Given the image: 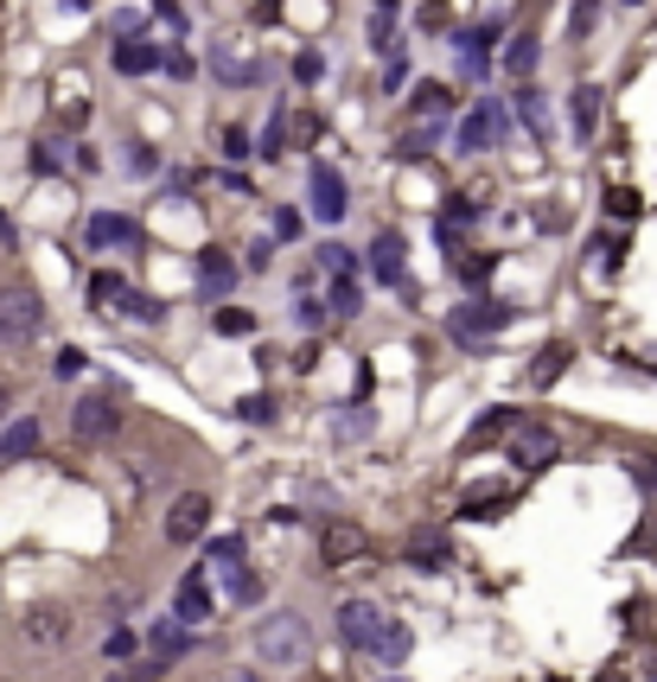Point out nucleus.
Segmentation results:
<instances>
[{
	"mask_svg": "<svg viewBox=\"0 0 657 682\" xmlns=\"http://www.w3.org/2000/svg\"><path fill=\"white\" fill-rule=\"evenodd\" d=\"M255 651L269 663H294L306 658V619L294 612H275V619H262V632H255Z\"/></svg>",
	"mask_w": 657,
	"mask_h": 682,
	"instance_id": "1",
	"label": "nucleus"
},
{
	"mask_svg": "<svg viewBox=\"0 0 657 682\" xmlns=\"http://www.w3.org/2000/svg\"><path fill=\"white\" fill-rule=\"evenodd\" d=\"M39 326H46V306H39V294H32V287H7V294H0V338L26 345Z\"/></svg>",
	"mask_w": 657,
	"mask_h": 682,
	"instance_id": "2",
	"label": "nucleus"
},
{
	"mask_svg": "<svg viewBox=\"0 0 657 682\" xmlns=\"http://www.w3.org/2000/svg\"><path fill=\"white\" fill-rule=\"evenodd\" d=\"M505 440H511V466H517V472H543V466H556V434L543 428V421H517Z\"/></svg>",
	"mask_w": 657,
	"mask_h": 682,
	"instance_id": "3",
	"label": "nucleus"
},
{
	"mask_svg": "<svg viewBox=\"0 0 657 682\" xmlns=\"http://www.w3.org/2000/svg\"><path fill=\"white\" fill-rule=\"evenodd\" d=\"M505 128H511V115H505V102H473L466 109V122H459V153H485L492 141H505Z\"/></svg>",
	"mask_w": 657,
	"mask_h": 682,
	"instance_id": "4",
	"label": "nucleus"
},
{
	"mask_svg": "<svg viewBox=\"0 0 657 682\" xmlns=\"http://www.w3.org/2000/svg\"><path fill=\"white\" fill-rule=\"evenodd\" d=\"M505 306H459V313H447V332H454L459 345H485V338H498V332H505Z\"/></svg>",
	"mask_w": 657,
	"mask_h": 682,
	"instance_id": "5",
	"label": "nucleus"
},
{
	"mask_svg": "<svg viewBox=\"0 0 657 682\" xmlns=\"http://www.w3.org/2000/svg\"><path fill=\"white\" fill-rule=\"evenodd\" d=\"M71 428H77V440H109V434L122 428V403H115V396H83L71 415Z\"/></svg>",
	"mask_w": 657,
	"mask_h": 682,
	"instance_id": "6",
	"label": "nucleus"
},
{
	"mask_svg": "<svg viewBox=\"0 0 657 682\" xmlns=\"http://www.w3.org/2000/svg\"><path fill=\"white\" fill-rule=\"evenodd\" d=\"M204 530H211V498H204V491L173 498V510H166V536H173V542H199Z\"/></svg>",
	"mask_w": 657,
	"mask_h": 682,
	"instance_id": "7",
	"label": "nucleus"
},
{
	"mask_svg": "<svg viewBox=\"0 0 657 682\" xmlns=\"http://www.w3.org/2000/svg\"><path fill=\"white\" fill-rule=\"evenodd\" d=\"M377 632H383V612L371 607V600H345V607H338V638H345L352 651H371Z\"/></svg>",
	"mask_w": 657,
	"mask_h": 682,
	"instance_id": "8",
	"label": "nucleus"
},
{
	"mask_svg": "<svg viewBox=\"0 0 657 682\" xmlns=\"http://www.w3.org/2000/svg\"><path fill=\"white\" fill-rule=\"evenodd\" d=\"M313 217L320 224H345V179L332 173L326 160L313 166Z\"/></svg>",
	"mask_w": 657,
	"mask_h": 682,
	"instance_id": "9",
	"label": "nucleus"
},
{
	"mask_svg": "<svg viewBox=\"0 0 657 682\" xmlns=\"http://www.w3.org/2000/svg\"><path fill=\"white\" fill-rule=\"evenodd\" d=\"M320 556H326L332 568L357 561V556H364V530H357V523H326V536H320Z\"/></svg>",
	"mask_w": 657,
	"mask_h": 682,
	"instance_id": "10",
	"label": "nucleus"
},
{
	"mask_svg": "<svg viewBox=\"0 0 657 682\" xmlns=\"http://www.w3.org/2000/svg\"><path fill=\"white\" fill-rule=\"evenodd\" d=\"M403 262H408L403 236H396V230H383L377 243H371V275H377V281H390V287H396V281H403Z\"/></svg>",
	"mask_w": 657,
	"mask_h": 682,
	"instance_id": "11",
	"label": "nucleus"
},
{
	"mask_svg": "<svg viewBox=\"0 0 657 682\" xmlns=\"http://www.w3.org/2000/svg\"><path fill=\"white\" fill-rule=\"evenodd\" d=\"M173 619H185V625H192V619H211V581H204V568H192V574H185V581H179V600H173Z\"/></svg>",
	"mask_w": 657,
	"mask_h": 682,
	"instance_id": "12",
	"label": "nucleus"
},
{
	"mask_svg": "<svg viewBox=\"0 0 657 682\" xmlns=\"http://www.w3.org/2000/svg\"><path fill=\"white\" fill-rule=\"evenodd\" d=\"M230 287H236V262H230L224 250H204L199 255V294L218 301V294H230Z\"/></svg>",
	"mask_w": 657,
	"mask_h": 682,
	"instance_id": "13",
	"label": "nucleus"
},
{
	"mask_svg": "<svg viewBox=\"0 0 657 682\" xmlns=\"http://www.w3.org/2000/svg\"><path fill=\"white\" fill-rule=\"evenodd\" d=\"M26 638H32V644H64V638H71V619L58 607H32L26 612Z\"/></svg>",
	"mask_w": 657,
	"mask_h": 682,
	"instance_id": "14",
	"label": "nucleus"
},
{
	"mask_svg": "<svg viewBox=\"0 0 657 682\" xmlns=\"http://www.w3.org/2000/svg\"><path fill=\"white\" fill-rule=\"evenodd\" d=\"M115 71L122 77H148V71H160V51H153L148 39H122V45H115Z\"/></svg>",
	"mask_w": 657,
	"mask_h": 682,
	"instance_id": "15",
	"label": "nucleus"
},
{
	"mask_svg": "<svg viewBox=\"0 0 657 682\" xmlns=\"http://www.w3.org/2000/svg\"><path fill=\"white\" fill-rule=\"evenodd\" d=\"M141 230L128 224V217H115V211H102V217H90V243L97 250H115V243H134Z\"/></svg>",
	"mask_w": 657,
	"mask_h": 682,
	"instance_id": "16",
	"label": "nucleus"
},
{
	"mask_svg": "<svg viewBox=\"0 0 657 682\" xmlns=\"http://www.w3.org/2000/svg\"><path fill=\"white\" fill-rule=\"evenodd\" d=\"M536 58H543L536 32H511V45H505V71H511V77H530V71H536Z\"/></svg>",
	"mask_w": 657,
	"mask_h": 682,
	"instance_id": "17",
	"label": "nucleus"
},
{
	"mask_svg": "<svg viewBox=\"0 0 657 682\" xmlns=\"http://www.w3.org/2000/svg\"><path fill=\"white\" fill-rule=\"evenodd\" d=\"M26 454H39V421H13V428L0 434V459H7V466Z\"/></svg>",
	"mask_w": 657,
	"mask_h": 682,
	"instance_id": "18",
	"label": "nucleus"
},
{
	"mask_svg": "<svg viewBox=\"0 0 657 682\" xmlns=\"http://www.w3.org/2000/svg\"><path fill=\"white\" fill-rule=\"evenodd\" d=\"M408 561H415V568H447V542H441V530H415L408 536Z\"/></svg>",
	"mask_w": 657,
	"mask_h": 682,
	"instance_id": "19",
	"label": "nucleus"
},
{
	"mask_svg": "<svg viewBox=\"0 0 657 682\" xmlns=\"http://www.w3.org/2000/svg\"><path fill=\"white\" fill-rule=\"evenodd\" d=\"M148 644H153V663H173L179 651H185V625H179V619H160L148 632Z\"/></svg>",
	"mask_w": 657,
	"mask_h": 682,
	"instance_id": "20",
	"label": "nucleus"
},
{
	"mask_svg": "<svg viewBox=\"0 0 657 682\" xmlns=\"http://www.w3.org/2000/svg\"><path fill=\"white\" fill-rule=\"evenodd\" d=\"M371 651H377V658L390 663V670H396V663L408 658V625H396V619H383V632H377V644H371Z\"/></svg>",
	"mask_w": 657,
	"mask_h": 682,
	"instance_id": "21",
	"label": "nucleus"
},
{
	"mask_svg": "<svg viewBox=\"0 0 657 682\" xmlns=\"http://www.w3.org/2000/svg\"><path fill=\"white\" fill-rule=\"evenodd\" d=\"M459 58H466L473 77H485V64H492V32H459Z\"/></svg>",
	"mask_w": 657,
	"mask_h": 682,
	"instance_id": "22",
	"label": "nucleus"
},
{
	"mask_svg": "<svg viewBox=\"0 0 657 682\" xmlns=\"http://www.w3.org/2000/svg\"><path fill=\"white\" fill-rule=\"evenodd\" d=\"M594 115H600V90H594V83H582V90H575V134H594Z\"/></svg>",
	"mask_w": 657,
	"mask_h": 682,
	"instance_id": "23",
	"label": "nucleus"
},
{
	"mask_svg": "<svg viewBox=\"0 0 657 682\" xmlns=\"http://www.w3.org/2000/svg\"><path fill=\"white\" fill-rule=\"evenodd\" d=\"M408 109H415V115H441V109H454V102H447V83H422V90L408 96Z\"/></svg>",
	"mask_w": 657,
	"mask_h": 682,
	"instance_id": "24",
	"label": "nucleus"
},
{
	"mask_svg": "<svg viewBox=\"0 0 657 682\" xmlns=\"http://www.w3.org/2000/svg\"><path fill=\"white\" fill-rule=\"evenodd\" d=\"M562 364H568V345H549V352L530 364V383H556V377H562Z\"/></svg>",
	"mask_w": 657,
	"mask_h": 682,
	"instance_id": "25",
	"label": "nucleus"
},
{
	"mask_svg": "<svg viewBox=\"0 0 657 682\" xmlns=\"http://www.w3.org/2000/svg\"><path fill=\"white\" fill-rule=\"evenodd\" d=\"M218 332H224V338H250V332H255V313H243V306H224V313H218Z\"/></svg>",
	"mask_w": 657,
	"mask_h": 682,
	"instance_id": "26",
	"label": "nucleus"
},
{
	"mask_svg": "<svg viewBox=\"0 0 657 682\" xmlns=\"http://www.w3.org/2000/svg\"><path fill=\"white\" fill-rule=\"evenodd\" d=\"M90 301H97V306H128V287L115 275H97V281H90Z\"/></svg>",
	"mask_w": 657,
	"mask_h": 682,
	"instance_id": "27",
	"label": "nucleus"
},
{
	"mask_svg": "<svg viewBox=\"0 0 657 682\" xmlns=\"http://www.w3.org/2000/svg\"><path fill=\"white\" fill-rule=\"evenodd\" d=\"M357 306H364V294H357V281H352V275H338V287H332V313H345V319H352Z\"/></svg>",
	"mask_w": 657,
	"mask_h": 682,
	"instance_id": "28",
	"label": "nucleus"
},
{
	"mask_svg": "<svg viewBox=\"0 0 657 682\" xmlns=\"http://www.w3.org/2000/svg\"><path fill=\"white\" fill-rule=\"evenodd\" d=\"M128 319H141V326H160L166 313H160V301H148V294H128V306H122Z\"/></svg>",
	"mask_w": 657,
	"mask_h": 682,
	"instance_id": "29",
	"label": "nucleus"
},
{
	"mask_svg": "<svg viewBox=\"0 0 657 682\" xmlns=\"http://www.w3.org/2000/svg\"><path fill=\"white\" fill-rule=\"evenodd\" d=\"M236 415L262 428V421H275V396H250V403H236Z\"/></svg>",
	"mask_w": 657,
	"mask_h": 682,
	"instance_id": "30",
	"label": "nucleus"
},
{
	"mask_svg": "<svg viewBox=\"0 0 657 682\" xmlns=\"http://www.w3.org/2000/svg\"><path fill=\"white\" fill-rule=\"evenodd\" d=\"M243 561V536H224V542H211V568H236Z\"/></svg>",
	"mask_w": 657,
	"mask_h": 682,
	"instance_id": "31",
	"label": "nucleus"
},
{
	"mask_svg": "<svg viewBox=\"0 0 657 682\" xmlns=\"http://www.w3.org/2000/svg\"><path fill=\"white\" fill-rule=\"evenodd\" d=\"M294 77H301V83H320V77H326V58H320V51H301V58H294Z\"/></svg>",
	"mask_w": 657,
	"mask_h": 682,
	"instance_id": "32",
	"label": "nucleus"
},
{
	"mask_svg": "<svg viewBox=\"0 0 657 682\" xmlns=\"http://www.w3.org/2000/svg\"><path fill=\"white\" fill-rule=\"evenodd\" d=\"M153 166H160V153H153V147H141V141H134V147H128V173H134V179H148Z\"/></svg>",
	"mask_w": 657,
	"mask_h": 682,
	"instance_id": "33",
	"label": "nucleus"
},
{
	"mask_svg": "<svg viewBox=\"0 0 657 682\" xmlns=\"http://www.w3.org/2000/svg\"><path fill=\"white\" fill-rule=\"evenodd\" d=\"M230 593H236V600H262V581L243 574V568H230Z\"/></svg>",
	"mask_w": 657,
	"mask_h": 682,
	"instance_id": "34",
	"label": "nucleus"
},
{
	"mask_svg": "<svg viewBox=\"0 0 657 682\" xmlns=\"http://www.w3.org/2000/svg\"><path fill=\"white\" fill-rule=\"evenodd\" d=\"M517 109H524V122H530L536 134H549V115H543V96H530V90H524V102H517Z\"/></svg>",
	"mask_w": 657,
	"mask_h": 682,
	"instance_id": "35",
	"label": "nucleus"
},
{
	"mask_svg": "<svg viewBox=\"0 0 657 682\" xmlns=\"http://www.w3.org/2000/svg\"><path fill=\"white\" fill-rule=\"evenodd\" d=\"M383 83H390V90H403V83H408V58H403V51H390V64H383Z\"/></svg>",
	"mask_w": 657,
	"mask_h": 682,
	"instance_id": "36",
	"label": "nucleus"
},
{
	"mask_svg": "<svg viewBox=\"0 0 657 682\" xmlns=\"http://www.w3.org/2000/svg\"><path fill=\"white\" fill-rule=\"evenodd\" d=\"M224 153L230 160H250V134H243V128H224Z\"/></svg>",
	"mask_w": 657,
	"mask_h": 682,
	"instance_id": "37",
	"label": "nucleus"
},
{
	"mask_svg": "<svg viewBox=\"0 0 657 682\" xmlns=\"http://www.w3.org/2000/svg\"><path fill=\"white\" fill-rule=\"evenodd\" d=\"M301 326H326V306H320V301H301Z\"/></svg>",
	"mask_w": 657,
	"mask_h": 682,
	"instance_id": "38",
	"label": "nucleus"
},
{
	"mask_svg": "<svg viewBox=\"0 0 657 682\" xmlns=\"http://www.w3.org/2000/svg\"><path fill=\"white\" fill-rule=\"evenodd\" d=\"M83 370V352H58V377H77Z\"/></svg>",
	"mask_w": 657,
	"mask_h": 682,
	"instance_id": "39",
	"label": "nucleus"
},
{
	"mask_svg": "<svg viewBox=\"0 0 657 682\" xmlns=\"http://www.w3.org/2000/svg\"><path fill=\"white\" fill-rule=\"evenodd\" d=\"M224 682H262V676H255V670H236V676H224Z\"/></svg>",
	"mask_w": 657,
	"mask_h": 682,
	"instance_id": "40",
	"label": "nucleus"
},
{
	"mask_svg": "<svg viewBox=\"0 0 657 682\" xmlns=\"http://www.w3.org/2000/svg\"><path fill=\"white\" fill-rule=\"evenodd\" d=\"M7 236H13V230H7V217H0V243H7Z\"/></svg>",
	"mask_w": 657,
	"mask_h": 682,
	"instance_id": "41",
	"label": "nucleus"
},
{
	"mask_svg": "<svg viewBox=\"0 0 657 682\" xmlns=\"http://www.w3.org/2000/svg\"><path fill=\"white\" fill-rule=\"evenodd\" d=\"M383 682H403V676H383Z\"/></svg>",
	"mask_w": 657,
	"mask_h": 682,
	"instance_id": "42",
	"label": "nucleus"
}]
</instances>
